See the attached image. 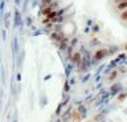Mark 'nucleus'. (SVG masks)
Instances as JSON below:
<instances>
[{"instance_id":"39448f33","label":"nucleus","mask_w":127,"mask_h":122,"mask_svg":"<svg viewBox=\"0 0 127 122\" xmlns=\"http://www.w3.org/2000/svg\"><path fill=\"white\" fill-rule=\"evenodd\" d=\"M126 49H127V45H126Z\"/></svg>"},{"instance_id":"f257e3e1","label":"nucleus","mask_w":127,"mask_h":122,"mask_svg":"<svg viewBox=\"0 0 127 122\" xmlns=\"http://www.w3.org/2000/svg\"><path fill=\"white\" fill-rule=\"evenodd\" d=\"M106 54H107V50H106V49H99L98 52L95 53L94 60H97V61H98V60H101V58H102V57H105Z\"/></svg>"},{"instance_id":"7ed1b4c3","label":"nucleus","mask_w":127,"mask_h":122,"mask_svg":"<svg viewBox=\"0 0 127 122\" xmlns=\"http://www.w3.org/2000/svg\"><path fill=\"white\" fill-rule=\"evenodd\" d=\"M118 9H121V11H126L127 9V0H123L122 3H119V4H118Z\"/></svg>"},{"instance_id":"20e7f679","label":"nucleus","mask_w":127,"mask_h":122,"mask_svg":"<svg viewBox=\"0 0 127 122\" xmlns=\"http://www.w3.org/2000/svg\"><path fill=\"white\" fill-rule=\"evenodd\" d=\"M121 17L123 19V20H126V21H127V9H126V11H123V12H122Z\"/></svg>"},{"instance_id":"f03ea898","label":"nucleus","mask_w":127,"mask_h":122,"mask_svg":"<svg viewBox=\"0 0 127 122\" xmlns=\"http://www.w3.org/2000/svg\"><path fill=\"white\" fill-rule=\"evenodd\" d=\"M73 62L74 64H79V62H81V54H79L78 52H75L73 54Z\"/></svg>"}]
</instances>
